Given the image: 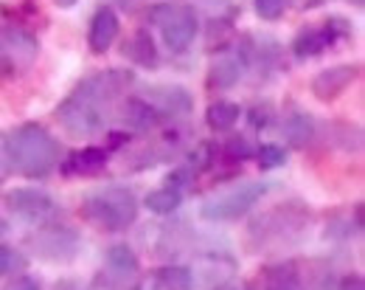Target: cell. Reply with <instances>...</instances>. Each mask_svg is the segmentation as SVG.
<instances>
[{
    "label": "cell",
    "mask_w": 365,
    "mask_h": 290,
    "mask_svg": "<svg viewBox=\"0 0 365 290\" xmlns=\"http://www.w3.org/2000/svg\"><path fill=\"white\" fill-rule=\"evenodd\" d=\"M133 82L130 71H101L73 88L56 107V119L71 136H96L104 130L115 99L121 96Z\"/></svg>",
    "instance_id": "1"
},
{
    "label": "cell",
    "mask_w": 365,
    "mask_h": 290,
    "mask_svg": "<svg viewBox=\"0 0 365 290\" xmlns=\"http://www.w3.org/2000/svg\"><path fill=\"white\" fill-rule=\"evenodd\" d=\"M11 169L23 178H46L59 166V144L43 124H23L6 136Z\"/></svg>",
    "instance_id": "2"
},
{
    "label": "cell",
    "mask_w": 365,
    "mask_h": 290,
    "mask_svg": "<svg viewBox=\"0 0 365 290\" xmlns=\"http://www.w3.org/2000/svg\"><path fill=\"white\" fill-rule=\"evenodd\" d=\"M82 217L104 231H127L138 220V197L127 186H104L85 197Z\"/></svg>",
    "instance_id": "3"
},
{
    "label": "cell",
    "mask_w": 365,
    "mask_h": 290,
    "mask_svg": "<svg viewBox=\"0 0 365 290\" xmlns=\"http://www.w3.org/2000/svg\"><path fill=\"white\" fill-rule=\"evenodd\" d=\"M264 194H267V184H262V181H247L239 186H230L225 192L211 194L200 206V217L205 223H233V220L245 217Z\"/></svg>",
    "instance_id": "4"
},
{
    "label": "cell",
    "mask_w": 365,
    "mask_h": 290,
    "mask_svg": "<svg viewBox=\"0 0 365 290\" xmlns=\"http://www.w3.org/2000/svg\"><path fill=\"white\" fill-rule=\"evenodd\" d=\"M152 23L160 29L166 49L182 54L200 31V17L188 3H160L152 9Z\"/></svg>",
    "instance_id": "5"
},
{
    "label": "cell",
    "mask_w": 365,
    "mask_h": 290,
    "mask_svg": "<svg viewBox=\"0 0 365 290\" xmlns=\"http://www.w3.org/2000/svg\"><path fill=\"white\" fill-rule=\"evenodd\" d=\"M307 220H309V211H304L298 206H278L273 211L262 214L250 226V240L256 242L259 248L289 242L307 229Z\"/></svg>",
    "instance_id": "6"
},
{
    "label": "cell",
    "mask_w": 365,
    "mask_h": 290,
    "mask_svg": "<svg viewBox=\"0 0 365 290\" xmlns=\"http://www.w3.org/2000/svg\"><path fill=\"white\" fill-rule=\"evenodd\" d=\"M40 54V43L31 31L20 26L0 29V79H14L26 74Z\"/></svg>",
    "instance_id": "7"
},
{
    "label": "cell",
    "mask_w": 365,
    "mask_h": 290,
    "mask_svg": "<svg viewBox=\"0 0 365 290\" xmlns=\"http://www.w3.org/2000/svg\"><path fill=\"white\" fill-rule=\"evenodd\" d=\"M29 245L40 259L68 265V262H73L79 256L82 237L68 226H43L29 237Z\"/></svg>",
    "instance_id": "8"
},
{
    "label": "cell",
    "mask_w": 365,
    "mask_h": 290,
    "mask_svg": "<svg viewBox=\"0 0 365 290\" xmlns=\"http://www.w3.org/2000/svg\"><path fill=\"white\" fill-rule=\"evenodd\" d=\"M351 37V23L346 17H329L326 23L320 26H309V29H301L292 40V54L298 59H312L320 56L323 51H329L334 43L340 40H349Z\"/></svg>",
    "instance_id": "9"
},
{
    "label": "cell",
    "mask_w": 365,
    "mask_h": 290,
    "mask_svg": "<svg viewBox=\"0 0 365 290\" xmlns=\"http://www.w3.org/2000/svg\"><path fill=\"white\" fill-rule=\"evenodd\" d=\"M6 206L14 214H20V217H26L31 223H46V220H51L56 214L53 197L48 192H43V189H34V186H17V189H11V192L6 194Z\"/></svg>",
    "instance_id": "10"
},
{
    "label": "cell",
    "mask_w": 365,
    "mask_h": 290,
    "mask_svg": "<svg viewBox=\"0 0 365 290\" xmlns=\"http://www.w3.org/2000/svg\"><path fill=\"white\" fill-rule=\"evenodd\" d=\"M360 76V65H334L320 71L312 79V96L318 101H334L337 96H343Z\"/></svg>",
    "instance_id": "11"
},
{
    "label": "cell",
    "mask_w": 365,
    "mask_h": 290,
    "mask_svg": "<svg viewBox=\"0 0 365 290\" xmlns=\"http://www.w3.org/2000/svg\"><path fill=\"white\" fill-rule=\"evenodd\" d=\"M247 51L245 46L236 43V49H225L211 65V74H208V85L211 88H233L245 74H247Z\"/></svg>",
    "instance_id": "12"
},
{
    "label": "cell",
    "mask_w": 365,
    "mask_h": 290,
    "mask_svg": "<svg viewBox=\"0 0 365 290\" xmlns=\"http://www.w3.org/2000/svg\"><path fill=\"white\" fill-rule=\"evenodd\" d=\"M140 99H146L163 119L166 116H185L194 107V99L188 96V91L180 85H169V88H146V94Z\"/></svg>",
    "instance_id": "13"
},
{
    "label": "cell",
    "mask_w": 365,
    "mask_h": 290,
    "mask_svg": "<svg viewBox=\"0 0 365 290\" xmlns=\"http://www.w3.org/2000/svg\"><path fill=\"white\" fill-rule=\"evenodd\" d=\"M121 31V20L110 6H101L91 20V31H88V46L93 54H104L110 51V46L118 40Z\"/></svg>",
    "instance_id": "14"
},
{
    "label": "cell",
    "mask_w": 365,
    "mask_h": 290,
    "mask_svg": "<svg viewBox=\"0 0 365 290\" xmlns=\"http://www.w3.org/2000/svg\"><path fill=\"white\" fill-rule=\"evenodd\" d=\"M107 149L101 146H85L79 152H71L62 164H59V172L68 175V178H82V175H98L104 166H107Z\"/></svg>",
    "instance_id": "15"
},
{
    "label": "cell",
    "mask_w": 365,
    "mask_h": 290,
    "mask_svg": "<svg viewBox=\"0 0 365 290\" xmlns=\"http://www.w3.org/2000/svg\"><path fill=\"white\" fill-rule=\"evenodd\" d=\"M138 271H140V262L130 245L118 242L107 248V276H113L115 282H130L138 276Z\"/></svg>",
    "instance_id": "16"
},
{
    "label": "cell",
    "mask_w": 365,
    "mask_h": 290,
    "mask_svg": "<svg viewBox=\"0 0 365 290\" xmlns=\"http://www.w3.org/2000/svg\"><path fill=\"white\" fill-rule=\"evenodd\" d=\"M281 130H284V139H287V144L292 146V149H304V146L312 144V139H315V121L304 110L287 113Z\"/></svg>",
    "instance_id": "17"
},
{
    "label": "cell",
    "mask_w": 365,
    "mask_h": 290,
    "mask_svg": "<svg viewBox=\"0 0 365 290\" xmlns=\"http://www.w3.org/2000/svg\"><path fill=\"white\" fill-rule=\"evenodd\" d=\"M124 54H127V59H133L140 68H149V71H152V68L158 65V49H155V40H152L149 31H135V34L127 40Z\"/></svg>",
    "instance_id": "18"
},
{
    "label": "cell",
    "mask_w": 365,
    "mask_h": 290,
    "mask_svg": "<svg viewBox=\"0 0 365 290\" xmlns=\"http://www.w3.org/2000/svg\"><path fill=\"white\" fill-rule=\"evenodd\" d=\"M242 116V107L236 101H228V99H220L214 104H208L205 110V124L214 130V133H228L230 127L239 121Z\"/></svg>",
    "instance_id": "19"
},
{
    "label": "cell",
    "mask_w": 365,
    "mask_h": 290,
    "mask_svg": "<svg viewBox=\"0 0 365 290\" xmlns=\"http://www.w3.org/2000/svg\"><path fill=\"white\" fill-rule=\"evenodd\" d=\"M124 119H127V124H133L135 130H152V127H158V124L163 121V116H160L146 99H140V96H133L124 104Z\"/></svg>",
    "instance_id": "20"
},
{
    "label": "cell",
    "mask_w": 365,
    "mask_h": 290,
    "mask_svg": "<svg viewBox=\"0 0 365 290\" xmlns=\"http://www.w3.org/2000/svg\"><path fill=\"white\" fill-rule=\"evenodd\" d=\"M146 209L152 211V214H172V211H178V206L182 203V192L178 186H172V184H166V186H160V189H152V192L146 194Z\"/></svg>",
    "instance_id": "21"
},
{
    "label": "cell",
    "mask_w": 365,
    "mask_h": 290,
    "mask_svg": "<svg viewBox=\"0 0 365 290\" xmlns=\"http://www.w3.org/2000/svg\"><path fill=\"white\" fill-rule=\"evenodd\" d=\"M264 285H267V290H304L301 274L295 271V265H292V262H287V265H275V268H267Z\"/></svg>",
    "instance_id": "22"
},
{
    "label": "cell",
    "mask_w": 365,
    "mask_h": 290,
    "mask_svg": "<svg viewBox=\"0 0 365 290\" xmlns=\"http://www.w3.org/2000/svg\"><path fill=\"white\" fill-rule=\"evenodd\" d=\"M160 290H194V274L182 265H166L158 271Z\"/></svg>",
    "instance_id": "23"
},
{
    "label": "cell",
    "mask_w": 365,
    "mask_h": 290,
    "mask_svg": "<svg viewBox=\"0 0 365 290\" xmlns=\"http://www.w3.org/2000/svg\"><path fill=\"white\" fill-rule=\"evenodd\" d=\"M26 265H29V259H26L17 248H11V245H0V276L20 274V271H26Z\"/></svg>",
    "instance_id": "24"
},
{
    "label": "cell",
    "mask_w": 365,
    "mask_h": 290,
    "mask_svg": "<svg viewBox=\"0 0 365 290\" xmlns=\"http://www.w3.org/2000/svg\"><path fill=\"white\" fill-rule=\"evenodd\" d=\"M256 161L262 169H278L287 164V149L281 144H262L256 149Z\"/></svg>",
    "instance_id": "25"
},
{
    "label": "cell",
    "mask_w": 365,
    "mask_h": 290,
    "mask_svg": "<svg viewBox=\"0 0 365 290\" xmlns=\"http://www.w3.org/2000/svg\"><path fill=\"white\" fill-rule=\"evenodd\" d=\"M247 121H250V127L264 130V127L273 121V104H270V101L253 104V107H250V113H247Z\"/></svg>",
    "instance_id": "26"
},
{
    "label": "cell",
    "mask_w": 365,
    "mask_h": 290,
    "mask_svg": "<svg viewBox=\"0 0 365 290\" xmlns=\"http://www.w3.org/2000/svg\"><path fill=\"white\" fill-rule=\"evenodd\" d=\"M256 3V14L262 20H278L287 9V0H253Z\"/></svg>",
    "instance_id": "27"
},
{
    "label": "cell",
    "mask_w": 365,
    "mask_h": 290,
    "mask_svg": "<svg viewBox=\"0 0 365 290\" xmlns=\"http://www.w3.org/2000/svg\"><path fill=\"white\" fill-rule=\"evenodd\" d=\"M253 155V149H250V144L245 141V139H230L228 144H225V158H230V161H247Z\"/></svg>",
    "instance_id": "28"
},
{
    "label": "cell",
    "mask_w": 365,
    "mask_h": 290,
    "mask_svg": "<svg viewBox=\"0 0 365 290\" xmlns=\"http://www.w3.org/2000/svg\"><path fill=\"white\" fill-rule=\"evenodd\" d=\"M3 290H43V285H40V279H34L29 274H17Z\"/></svg>",
    "instance_id": "29"
},
{
    "label": "cell",
    "mask_w": 365,
    "mask_h": 290,
    "mask_svg": "<svg viewBox=\"0 0 365 290\" xmlns=\"http://www.w3.org/2000/svg\"><path fill=\"white\" fill-rule=\"evenodd\" d=\"M11 172V161H9V146H6V136L0 133V184L9 178Z\"/></svg>",
    "instance_id": "30"
},
{
    "label": "cell",
    "mask_w": 365,
    "mask_h": 290,
    "mask_svg": "<svg viewBox=\"0 0 365 290\" xmlns=\"http://www.w3.org/2000/svg\"><path fill=\"white\" fill-rule=\"evenodd\" d=\"M340 290H365V285H363V276H346L343 279V285H340Z\"/></svg>",
    "instance_id": "31"
},
{
    "label": "cell",
    "mask_w": 365,
    "mask_h": 290,
    "mask_svg": "<svg viewBox=\"0 0 365 290\" xmlns=\"http://www.w3.org/2000/svg\"><path fill=\"white\" fill-rule=\"evenodd\" d=\"M53 3H56L59 9H73V6H76V0H53Z\"/></svg>",
    "instance_id": "32"
},
{
    "label": "cell",
    "mask_w": 365,
    "mask_h": 290,
    "mask_svg": "<svg viewBox=\"0 0 365 290\" xmlns=\"http://www.w3.org/2000/svg\"><path fill=\"white\" fill-rule=\"evenodd\" d=\"M214 290H245L242 285H233V282H225V285H217Z\"/></svg>",
    "instance_id": "33"
},
{
    "label": "cell",
    "mask_w": 365,
    "mask_h": 290,
    "mask_svg": "<svg viewBox=\"0 0 365 290\" xmlns=\"http://www.w3.org/2000/svg\"><path fill=\"white\" fill-rule=\"evenodd\" d=\"M349 3H354V6H363L365 0H349Z\"/></svg>",
    "instance_id": "34"
},
{
    "label": "cell",
    "mask_w": 365,
    "mask_h": 290,
    "mask_svg": "<svg viewBox=\"0 0 365 290\" xmlns=\"http://www.w3.org/2000/svg\"><path fill=\"white\" fill-rule=\"evenodd\" d=\"M140 290H158V288H140Z\"/></svg>",
    "instance_id": "35"
}]
</instances>
